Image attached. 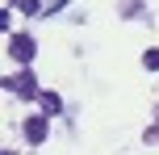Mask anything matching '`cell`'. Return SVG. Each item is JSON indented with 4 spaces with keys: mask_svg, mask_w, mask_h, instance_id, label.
Instances as JSON below:
<instances>
[{
    "mask_svg": "<svg viewBox=\"0 0 159 155\" xmlns=\"http://www.w3.org/2000/svg\"><path fill=\"white\" fill-rule=\"evenodd\" d=\"M8 55H13L17 63H30V59L38 55V42H34L30 34H13V42H8Z\"/></svg>",
    "mask_w": 159,
    "mask_h": 155,
    "instance_id": "1",
    "label": "cell"
},
{
    "mask_svg": "<svg viewBox=\"0 0 159 155\" xmlns=\"http://www.w3.org/2000/svg\"><path fill=\"white\" fill-rule=\"evenodd\" d=\"M4 88H8V92H17V97H25V101H34V97H38V84H34V71H17L13 80L4 84Z\"/></svg>",
    "mask_w": 159,
    "mask_h": 155,
    "instance_id": "2",
    "label": "cell"
},
{
    "mask_svg": "<svg viewBox=\"0 0 159 155\" xmlns=\"http://www.w3.org/2000/svg\"><path fill=\"white\" fill-rule=\"evenodd\" d=\"M25 139H30V143L46 139V117H25Z\"/></svg>",
    "mask_w": 159,
    "mask_h": 155,
    "instance_id": "3",
    "label": "cell"
},
{
    "mask_svg": "<svg viewBox=\"0 0 159 155\" xmlns=\"http://www.w3.org/2000/svg\"><path fill=\"white\" fill-rule=\"evenodd\" d=\"M42 109H46V113H63V101H59L55 92H42Z\"/></svg>",
    "mask_w": 159,
    "mask_h": 155,
    "instance_id": "4",
    "label": "cell"
},
{
    "mask_svg": "<svg viewBox=\"0 0 159 155\" xmlns=\"http://www.w3.org/2000/svg\"><path fill=\"white\" fill-rule=\"evenodd\" d=\"M143 67H147V71H159V46H155V50H147V55H143Z\"/></svg>",
    "mask_w": 159,
    "mask_h": 155,
    "instance_id": "5",
    "label": "cell"
}]
</instances>
